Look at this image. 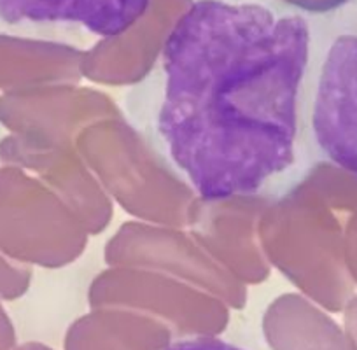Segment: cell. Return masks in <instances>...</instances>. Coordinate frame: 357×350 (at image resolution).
<instances>
[{"label": "cell", "instance_id": "cell-3", "mask_svg": "<svg viewBox=\"0 0 357 350\" xmlns=\"http://www.w3.org/2000/svg\"><path fill=\"white\" fill-rule=\"evenodd\" d=\"M163 350H247L243 347L235 345V343L225 342L219 338H211V336H195V338L177 340L165 347Z\"/></svg>", "mask_w": 357, "mask_h": 350}, {"label": "cell", "instance_id": "cell-1", "mask_svg": "<svg viewBox=\"0 0 357 350\" xmlns=\"http://www.w3.org/2000/svg\"><path fill=\"white\" fill-rule=\"evenodd\" d=\"M310 50L300 16L198 0L165 43L158 130L205 200L256 193L294 160Z\"/></svg>", "mask_w": 357, "mask_h": 350}, {"label": "cell", "instance_id": "cell-2", "mask_svg": "<svg viewBox=\"0 0 357 350\" xmlns=\"http://www.w3.org/2000/svg\"><path fill=\"white\" fill-rule=\"evenodd\" d=\"M151 0H0L8 23H68L100 37L128 32L149 9Z\"/></svg>", "mask_w": 357, "mask_h": 350}]
</instances>
